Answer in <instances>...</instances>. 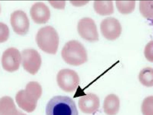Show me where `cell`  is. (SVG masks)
I'll return each instance as SVG.
<instances>
[{"mask_svg":"<svg viewBox=\"0 0 153 115\" xmlns=\"http://www.w3.org/2000/svg\"><path fill=\"white\" fill-rule=\"evenodd\" d=\"M42 92L41 86L38 82H30L25 89L17 93L15 97L16 102L20 108L27 112H31L35 109Z\"/></svg>","mask_w":153,"mask_h":115,"instance_id":"cell-1","label":"cell"},{"mask_svg":"<svg viewBox=\"0 0 153 115\" xmlns=\"http://www.w3.org/2000/svg\"><path fill=\"white\" fill-rule=\"evenodd\" d=\"M45 111L46 115H78L75 102L67 96L53 97L48 103Z\"/></svg>","mask_w":153,"mask_h":115,"instance_id":"cell-2","label":"cell"},{"mask_svg":"<svg viewBox=\"0 0 153 115\" xmlns=\"http://www.w3.org/2000/svg\"><path fill=\"white\" fill-rule=\"evenodd\" d=\"M61 55L67 63L74 66L81 65L88 60L87 52L84 46L76 40L69 41L65 44L62 50Z\"/></svg>","mask_w":153,"mask_h":115,"instance_id":"cell-3","label":"cell"},{"mask_svg":"<svg viewBox=\"0 0 153 115\" xmlns=\"http://www.w3.org/2000/svg\"><path fill=\"white\" fill-rule=\"evenodd\" d=\"M39 47L44 52L55 54L57 50L59 38L55 29L51 26H46L40 29L36 36Z\"/></svg>","mask_w":153,"mask_h":115,"instance_id":"cell-4","label":"cell"},{"mask_svg":"<svg viewBox=\"0 0 153 115\" xmlns=\"http://www.w3.org/2000/svg\"><path fill=\"white\" fill-rule=\"evenodd\" d=\"M57 81L59 86L67 92H72L77 88L79 78L77 73L69 69L60 70L57 76Z\"/></svg>","mask_w":153,"mask_h":115,"instance_id":"cell-5","label":"cell"},{"mask_svg":"<svg viewBox=\"0 0 153 115\" xmlns=\"http://www.w3.org/2000/svg\"><path fill=\"white\" fill-rule=\"evenodd\" d=\"M22 58L24 69L32 74L36 73L42 63L41 58L38 52L33 49H24L22 52Z\"/></svg>","mask_w":153,"mask_h":115,"instance_id":"cell-6","label":"cell"},{"mask_svg":"<svg viewBox=\"0 0 153 115\" xmlns=\"http://www.w3.org/2000/svg\"><path fill=\"white\" fill-rule=\"evenodd\" d=\"M77 29L81 37L85 40L94 42L99 40L96 25L94 21L89 18H84L78 22Z\"/></svg>","mask_w":153,"mask_h":115,"instance_id":"cell-7","label":"cell"},{"mask_svg":"<svg viewBox=\"0 0 153 115\" xmlns=\"http://www.w3.org/2000/svg\"><path fill=\"white\" fill-rule=\"evenodd\" d=\"M21 57L19 50L10 47L3 53L1 63L3 69L9 72H13L18 69L21 63Z\"/></svg>","mask_w":153,"mask_h":115,"instance_id":"cell-8","label":"cell"},{"mask_svg":"<svg viewBox=\"0 0 153 115\" xmlns=\"http://www.w3.org/2000/svg\"><path fill=\"white\" fill-rule=\"evenodd\" d=\"M100 29L103 36L109 40H114L120 35L122 27L119 21L112 17H108L101 22Z\"/></svg>","mask_w":153,"mask_h":115,"instance_id":"cell-9","label":"cell"},{"mask_svg":"<svg viewBox=\"0 0 153 115\" xmlns=\"http://www.w3.org/2000/svg\"><path fill=\"white\" fill-rule=\"evenodd\" d=\"M10 23L14 31L19 35H25L28 31L29 20L26 13L22 10H16L11 14Z\"/></svg>","mask_w":153,"mask_h":115,"instance_id":"cell-10","label":"cell"},{"mask_svg":"<svg viewBox=\"0 0 153 115\" xmlns=\"http://www.w3.org/2000/svg\"><path fill=\"white\" fill-rule=\"evenodd\" d=\"M78 105L80 109L83 112L94 114L98 111L99 107V99L96 94L88 93L79 99Z\"/></svg>","mask_w":153,"mask_h":115,"instance_id":"cell-11","label":"cell"},{"mask_svg":"<svg viewBox=\"0 0 153 115\" xmlns=\"http://www.w3.org/2000/svg\"><path fill=\"white\" fill-rule=\"evenodd\" d=\"M30 12L32 19L37 24L45 23L50 18V12L49 8L42 2L34 3L31 7Z\"/></svg>","mask_w":153,"mask_h":115,"instance_id":"cell-12","label":"cell"},{"mask_svg":"<svg viewBox=\"0 0 153 115\" xmlns=\"http://www.w3.org/2000/svg\"><path fill=\"white\" fill-rule=\"evenodd\" d=\"M120 106L119 99L115 94H109L105 98L103 109L107 115H115L119 111Z\"/></svg>","mask_w":153,"mask_h":115,"instance_id":"cell-13","label":"cell"},{"mask_svg":"<svg viewBox=\"0 0 153 115\" xmlns=\"http://www.w3.org/2000/svg\"><path fill=\"white\" fill-rule=\"evenodd\" d=\"M19 112L11 97L5 96L0 98V115H18Z\"/></svg>","mask_w":153,"mask_h":115,"instance_id":"cell-14","label":"cell"},{"mask_svg":"<svg viewBox=\"0 0 153 115\" xmlns=\"http://www.w3.org/2000/svg\"><path fill=\"white\" fill-rule=\"evenodd\" d=\"M94 7L95 12L101 15H110L114 12L112 1H94Z\"/></svg>","mask_w":153,"mask_h":115,"instance_id":"cell-15","label":"cell"},{"mask_svg":"<svg viewBox=\"0 0 153 115\" xmlns=\"http://www.w3.org/2000/svg\"><path fill=\"white\" fill-rule=\"evenodd\" d=\"M139 79L143 86L148 87H152L153 84L152 68L146 67L143 69L139 74Z\"/></svg>","mask_w":153,"mask_h":115,"instance_id":"cell-16","label":"cell"},{"mask_svg":"<svg viewBox=\"0 0 153 115\" xmlns=\"http://www.w3.org/2000/svg\"><path fill=\"white\" fill-rule=\"evenodd\" d=\"M116 6L121 13L127 14L132 13L134 10L135 1H116Z\"/></svg>","mask_w":153,"mask_h":115,"instance_id":"cell-17","label":"cell"},{"mask_svg":"<svg viewBox=\"0 0 153 115\" xmlns=\"http://www.w3.org/2000/svg\"><path fill=\"white\" fill-rule=\"evenodd\" d=\"M153 1H140L139 10L141 14L148 19L153 18Z\"/></svg>","mask_w":153,"mask_h":115,"instance_id":"cell-18","label":"cell"},{"mask_svg":"<svg viewBox=\"0 0 153 115\" xmlns=\"http://www.w3.org/2000/svg\"><path fill=\"white\" fill-rule=\"evenodd\" d=\"M153 96H149L143 101L141 110L143 115H153Z\"/></svg>","mask_w":153,"mask_h":115,"instance_id":"cell-19","label":"cell"},{"mask_svg":"<svg viewBox=\"0 0 153 115\" xmlns=\"http://www.w3.org/2000/svg\"><path fill=\"white\" fill-rule=\"evenodd\" d=\"M9 35V30L7 25L3 23L0 22V43L6 41Z\"/></svg>","mask_w":153,"mask_h":115,"instance_id":"cell-20","label":"cell"},{"mask_svg":"<svg viewBox=\"0 0 153 115\" xmlns=\"http://www.w3.org/2000/svg\"><path fill=\"white\" fill-rule=\"evenodd\" d=\"M153 41H150L146 46L144 51V54L145 58L149 61L152 62L153 57Z\"/></svg>","mask_w":153,"mask_h":115,"instance_id":"cell-21","label":"cell"},{"mask_svg":"<svg viewBox=\"0 0 153 115\" xmlns=\"http://www.w3.org/2000/svg\"><path fill=\"white\" fill-rule=\"evenodd\" d=\"M49 2L52 6L56 8L63 9L65 8V1H49Z\"/></svg>","mask_w":153,"mask_h":115,"instance_id":"cell-22","label":"cell"},{"mask_svg":"<svg viewBox=\"0 0 153 115\" xmlns=\"http://www.w3.org/2000/svg\"><path fill=\"white\" fill-rule=\"evenodd\" d=\"M18 115H27L26 114L21 112H19Z\"/></svg>","mask_w":153,"mask_h":115,"instance_id":"cell-23","label":"cell"},{"mask_svg":"<svg viewBox=\"0 0 153 115\" xmlns=\"http://www.w3.org/2000/svg\"><path fill=\"white\" fill-rule=\"evenodd\" d=\"M0 10H1V8H0Z\"/></svg>","mask_w":153,"mask_h":115,"instance_id":"cell-24","label":"cell"}]
</instances>
